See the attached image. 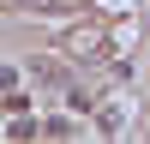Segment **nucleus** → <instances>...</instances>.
Wrapping results in <instances>:
<instances>
[{
	"mask_svg": "<svg viewBox=\"0 0 150 144\" xmlns=\"http://www.w3.org/2000/svg\"><path fill=\"white\" fill-rule=\"evenodd\" d=\"M24 6H36V12H84V0H24Z\"/></svg>",
	"mask_w": 150,
	"mask_h": 144,
	"instance_id": "f257e3e1",
	"label": "nucleus"
}]
</instances>
